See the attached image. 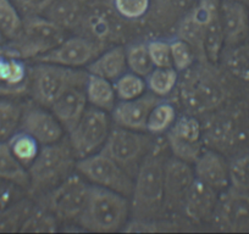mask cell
<instances>
[{
    "label": "cell",
    "instance_id": "cell-1",
    "mask_svg": "<svg viewBox=\"0 0 249 234\" xmlns=\"http://www.w3.org/2000/svg\"><path fill=\"white\" fill-rule=\"evenodd\" d=\"M178 84L182 105L193 116L220 109L229 97L224 76L210 61H199L184 71Z\"/></svg>",
    "mask_w": 249,
    "mask_h": 234
},
{
    "label": "cell",
    "instance_id": "cell-2",
    "mask_svg": "<svg viewBox=\"0 0 249 234\" xmlns=\"http://www.w3.org/2000/svg\"><path fill=\"white\" fill-rule=\"evenodd\" d=\"M165 160L160 148H153L135 174L132 210L136 218L153 219L164 211Z\"/></svg>",
    "mask_w": 249,
    "mask_h": 234
},
{
    "label": "cell",
    "instance_id": "cell-3",
    "mask_svg": "<svg viewBox=\"0 0 249 234\" xmlns=\"http://www.w3.org/2000/svg\"><path fill=\"white\" fill-rule=\"evenodd\" d=\"M77 156L69 139L42 145L39 154L28 167L31 194L43 195L65 181L76 169Z\"/></svg>",
    "mask_w": 249,
    "mask_h": 234
},
{
    "label": "cell",
    "instance_id": "cell-4",
    "mask_svg": "<svg viewBox=\"0 0 249 234\" xmlns=\"http://www.w3.org/2000/svg\"><path fill=\"white\" fill-rule=\"evenodd\" d=\"M205 144L224 154H238L249 139V112L239 106L209 112L202 123Z\"/></svg>",
    "mask_w": 249,
    "mask_h": 234
},
{
    "label": "cell",
    "instance_id": "cell-5",
    "mask_svg": "<svg viewBox=\"0 0 249 234\" xmlns=\"http://www.w3.org/2000/svg\"><path fill=\"white\" fill-rule=\"evenodd\" d=\"M131 206L127 198L92 184L87 202L77 218L80 226L92 232H116L126 224Z\"/></svg>",
    "mask_w": 249,
    "mask_h": 234
},
{
    "label": "cell",
    "instance_id": "cell-6",
    "mask_svg": "<svg viewBox=\"0 0 249 234\" xmlns=\"http://www.w3.org/2000/svg\"><path fill=\"white\" fill-rule=\"evenodd\" d=\"M88 72L49 63H39L30 68V88L38 105L50 107L62 94L75 87L85 88Z\"/></svg>",
    "mask_w": 249,
    "mask_h": 234
},
{
    "label": "cell",
    "instance_id": "cell-7",
    "mask_svg": "<svg viewBox=\"0 0 249 234\" xmlns=\"http://www.w3.org/2000/svg\"><path fill=\"white\" fill-rule=\"evenodd\" d=\"M65 39V28L48 17L28 15L23 18L22 31L9 48L21 59H38L55 49Z\"/></svg>",
    "mask_w": 249,
    "mask_h": 234
},
{
    "label": "cell",
    "instance_id": "cell-8",
    "mask_svg": "<svg viewBox=\"0 0 249 234\" xmlns=\"http://www.w3.org/2000/svg\"><path fill=\"white\" fill-rule=\"evenodd\" d=\"M153 148L154 140L150 135L117 126L110 131L100 151L114 160L133 177Z\"/></svg>",
    "mask_w": 249,
    "mask_h": 234
},
{
    "label": "cell",
    "instance_id": "cell-9",
    "mask_svg": "<svg viewBox=\"0 0 249 234\" xmlns=\"http://www.w3.org/2000/svg\"><path fill=\"white\" fill-rule=\"evenodd\" d=\"M90 185L81 174L72 173L65 181L44 193L39 205L61 221H77L87 202Z\"/></svg>",
    "mask_w": 249,
    "mask_h": 234
},
{
    "label": "cell",
    "instance_id": "cell-10",
    "mask_svg": "<svg viewBox=\"0 0 249 234\" xmlns=\"http://www.w3.org/2000/svg\"><path fill=\"white\" fill-rule=\"evenodd\" d=\"M76 169L92 184L107 188L126 198L132 195L135 184L133 177L104 152H94L78 159Z\"/></svg>",
    "mask_w": 249,
    "mask_h": 234
},
{
    "label": "cell",
    "instance_id": "cell-11",
    "mask_svg": "<svg viewBox=\"0 0 249 234\" xmlns=\"http://www.w3.org/2000/svg\"><path fill=\"white\" fill-rule=\"evenodd\" d=\"M110 131V120L107 111L97 107H87L81 120L71 132L69 142L78 159L102 150Z\"/></svg>",
    "mask_w": 249,
    "mask_h": 234
},
{
    "label": "cell",
    "instance_id": "cell-12",
    "mask_svg": "<svg viewBox=\"0 0 249 234\" xmlns=\"http://www.w3.org/2000/svg\"><path fill=\"white\" fill-rule=\"evenodd\" d=\"M219 17L220 0H198L177 22V38L193 48L199 61H208L204 54L205 34L210 25Z\"/></svg>",
    "mask_w": 249,
    "mask_h": 234
},
{
    "label": "cell",
    "instance_id": "cell-13",
    "mask_svg": "<svg viewBox=\"0 0 249 234\" xmlns=\"http://www.w3.org/2000/svg\"><path fill=\"white\" fill-rule=\"evenodd\" d=\"M167 144L175 157L195 164L204 145L202 122L193 115L178 117L167 131Z\"/></svg>",
    "mask_w": 249,
    "mask_h": 234
},
{
    "label": "cell",
    "instance_id": "cell-14",
    "mask_svg": "<svg viewBox=\"0 0 249 234\" xmlns=\"http://www.w3.org/2000/svg\"><path fill=\"white\" fill-rule=\"evenodd\" d=\"M105 45L88 37H73L64 39L61 44L47 54L39 56V63H49L66 67L78 68L88 66L95 57L102 54Z\"/></svg>",
    "mask_w": 249,
    "mask_h": 234
},
{
    "label": "cell",
    "instance_id": "cell-15",
    "mask_svg": "<svg viewBox=\"0 0 249 234\" xmlns=\"http://www.w3.org/2000/svg\"><path fill=\"white\" fill-rule=\"evenodd\" d=\"M214 217L222 231L249 232V193L230 185L219 198Z\"/></svg>",
    "mask_w": 249,
    "mask_h": 234
},
{
    "label": "cell",
    "instance_id": "cell-16",
    "mask_svg": "<svg viewBox=\"0 0 249 234\" xmlns=\"http://www.w3.org/2000/svg\"><path fill=\"white\" fill-rule=\"evenodd\" d=\"M196 180L195 168L177 157L165 162L164 167V211L182 209L187 193Z\"/></svg>",
    "mask_w": 249,
    "mask_h": 234
},
{
    "label": "cell",
    "instance_id": "cell-17",
    "mask_svg": "<svg viewBox=\"0 0 249 234\" xmlns=\"http://www.w3.org/2000/svg\"><path fill=\"white\" fill-rule=\"evenodd\" d=\"M20 130L32 135L40 145H48L62 139L64 127L52 111L40 105H27L22 109Z\"/></svg>",
    "mask_w": 249,
    "mask_h": 234
},
{
    "label": "cell",
    "instance_id": "cell-18",
    "mask_svg": "<svg viewBox=\"0 0 249 234\" xmlns=\"http://www.w3.org/2000/svg\"><path fill=\"white\" fill-rule=\"evenodd\" d=\"M28 88L30 68L6 44L0 51V98L18 97L27 92Z\"/></svg>",
    "mask_w": 249,
    "mask_h": 234
},
{
    "label": "cell",
    "instance_id": "cell-19",
    "mask_svg": "<svg viewBox=\"0 0 249 234\" xmlns=\"http://www.w3.org/2000/svg\"><path fill=\"white\" fill-rule=\"evenodd\" d=\"M159 101V97L148 94H143L136 99L124 100L112 109V120L119 127L144 132L147 131L150 111Z\"/></svg>",
    "mask_w": 249,
    "mask_h": 234
},
{
    "label": "cell",
    "instance_id": "cell-20",
    "mask_svg": "<svg viewBox=\"0 0 249 234\" xmlns=\"http://www.w3.org/2000/svg\"><path fill=\"white\" fill-rule=\"evenodd\" d=\"M220 16L225 45L246 42L249 37L248 6L234 0H222L220 1Z\"/></svg>",
    "mask_w": 249,
    "mask_h": 234
},
{
    "label": "cell",
    "instance_id": "cell-21",
    "mask_svg": "<svg viewBox=\"0 0 249 234\" xmlns=\"http://www.w3.org/2000/svg\"><path fill=\"white\" fill-rule=\"evenodd\" d=\"M219 198V192L216 189L196 177L181 210L192 221H207L214 217Z\"/></svg>",
    "mask_w": 249,
    "mask_h": 234
},
{
    "label": "cell",
    "instance_id": "cell-22",
    "mask_svg": "<svg viewBox=\"0 0 249 234\" xmlns=\"http://www.w3.org/2000/svg\"><path fill=\"white\" fill-rule=\"evenodd\" d=\"M195 173L198 180L217 192H224L230 187L229 162L216 150H203L195 162Z\"/></svg>",
    "mask_w": 249,
    "mask_h": 234
},
{
    "label": "cell",
    "instance_id": "cell-23",
    "mask_svg": "<svg viewBox=\"0 0 249 234\" xmlns=\"http://www.w3.org/2000/svg\"><path fill=\"white\" fill-rule=\"evenodd\" d=\"M87 101L85 88L75 87L62 94L50 106V110L61 123L64 130L69 133L75 128L87 110Z\"/></svg>",
    "mask_w": 249,
    "mask_h": 234
},
{
    "label": "cell",
    "instance_id": "cell-24",
    "mask_svg": "<svg viewBox=\"0 0 249 234\" xmlns=\"http://www.w3.org/2000/svg\"><path fill=\"white\" fill-rule=\"evenodd\" d=\"M87 68L88 73L115 82L128 68L126 49L122 47H115L103 51L87 66Z\"/></svg>",
    "mask_w": 249,
    "mask_h": 234
},
{
    "label": "cell",
    "instance_id": "cell-25",
    "mask_svg": "<svg viewBox=\"0 0 249 234\" xmlns=\"http://www.w3.org/2000/svg\"><path fill=\"white\" fill-rule=\"evenodd\" d=\"M86 97L92 106L103 111H112L116 105V93L111 81L88 73L85 84Z\"/></svg>",
    "mask_w": 249,
    "mask_h": 234
},
{
    "label": "cell",
    "instance_id": "cell-26",
    "mask_svg": "<svg viewBox=\"0 0 249 234\" xmlns=\"http://www.w3.org/2000/svg\"><path fill=\"white\" fill-rule=\"evenodd\" d=\"M82 1L83 0H55L45 13H48V18L65 30L66 27H78L87 15Z\"/></svg>",
    "mask_w": 249,
    "mask_h": 234
},
{
    "label": "cell",
    "instance_id": "cell-27",
    "mask_svg": "<svg viewBox=\"0 0 249 234\" xmlns=\"http://www.w3.org/2000/svg\"><path fill=\"white\" fill-rule=\"evenodd\" d=\"M0 178L18 188H30L28 169L14 156L6 142L0 143Z\"/></svg>",
    "mask_w": 249,
    "mask_h": 234
},
{
    "label": "cell",
    "instance_id": "cell-28",
    "mask_svg": "<svg viewBox=\"0 0 249 234\" xmlns=\"http://www.w3.org/2000/svg\"><path fill=\"white\" fill-rule=\"evenodd\" d=\"M220 59L232 76L249 83V43L226 45Z\"/></svg>",
    "mask_w": 249,
    "mask_h": 234
},
{
    "label": "cell",
    "instance_id": "cell-29",
    "mask_svg": "<svg viewBox=\"0 0 249 234\" xmlns=\"http://www.w3.org/2000/svg\"><path fill=\"white\" fill-rule=\"evenodd\" d=\"M197 1L198 0H152L150 10L158 23L169 26L178 22Z\"/></svg>",
    "mask_w": 249,
    "mask_h": 234
},
{
    "label": "cell",
    "instance_id": "cell-30",
    "mask_svg": "<svg viewBox=\"0 0 249 234\" xmlns=\"http://www.w3.org/2000/svg\"><path fill=\"white\" fill-rule=\"evenodd\" d=\"M8 147L14 154V156L28 169V167L32 165L37 155L39 154V150L42 145L25 131L18 130L13 137L8 140Z\"/></svg>",
    "mask_w": 249,
    "mask_h": 234
},
{
    "label": "cell",
    "instance_id": "cell-31",
    "mask_svg": "<svg viewBox=\"0 0 249 234\" xmlns=\"http://www.w3.org/2000/svg\"><path fill=\"white\" fill-rule=\"evenodd\" d=\"M22 106L11 100H0V143H5L20 130Z\"/></svg>",
    "mask_w": 249,
    "mask_h": 234
},
{
    "label": "cell",
    "instance_id": "cell-32",
    "mask_svg": "<svg viewBox=\"0 0 249 234\" xmlns=\"http://www.w3.org/2000/svg\"><path fill=\"white\" fill-rule=\"evenodd\" d=\"M176 120L177 112L174 105L160 100L150 111L147 121V131L152 134H162L172 127Z\"/></svg>",
    "mask_w": 249,
    "mask_h": 234
},
{
    "label": "cell",
    "instance_id": "cell-33",
    "mask_svg": "<svg viewBox=\"0 0 249 234\" xmlns=\"http://www.w3.org/2000/svg\"><path fill=\"white\" fill-rule=\"evenodd\" d=\"M145 82L153 94L166 97L178 83V72L174 67H154L145 77Z\"/></svg>",
    "mask_w": 249,
    "mask_h": 234
},
{
    "label": "cell",
    "instance_id": "cell-34",
    "mask_svg": "<svg viewBox=\"0 0 249 234\" xmlns=\"http://www.w3.org/2000/svg\"><path fill=\"white\" fill-rule=\"evenodd\" d=\"M22 26L23 18L13 0H0V32L9 42L18 37Z\"/></svg>",
    "mask_w": 249,
    "mask_h": 234
},
{
    "label": "cell",
    "instance_id": "cell-35",
    "mask_svg": "<svg viewBox=\"0 0 249 234\" xmlns=\"http://www.w3.org/2000/svg\"><path fill=\"white\" fill-rule=\"evenodd\" d=\"M32 204L27 200L13 202L9 206L0 209V233H11V232H20L22 222L30 212Z\"/></svg>",
    "mask_w": 249,
    "mask_h": 234
},
{
    "label": "cell",
    "instance_id": "cell-36",
    "mask_svg": "<svg viewBox=\"0 0 249 234\" xmlns=\"http://www.w3.org/2000/svg\"><path fill=\"white\" fill-rule=\"evenodd\" d=\"M127 67L131 72L142 77H147L155 67L150 59L147 43H136L126 49Z\"/></svg>",
    "mask_w": 249,
    "mask_h": 234
},
{
    "label": "cell",
    "instance_id": "cell-37",
    "mask_svg": "<svg viewBox=\"0 0 249 234\" xmlns=\"http://www.w3.org/2000/svg\"><path fill=\"white\" fill-rule=\"evenodd\" d=\"M114 88L117 99L124 101V100L136 99L145 94L147 82L142 76H138L133 72H124L121 77L115 81Z\"/></svg>",
    "mask_w": 249,
    "mask_h": 234
},
{
    "label": "cell",
    "instance_id": "cell-38",
    "mask_svg": "<svg viewBox=\"0 0 249 234\" xmlns=\"http://www.w3.org/2000/svg\"><path fill=\"white\" fill-rule=\"evenodd\" d=\"M57 218L40 205L31 207L30 212L22 222L20 232H55Z\"/></svg>",
    "mask_w": 249,
    "mask_h": 234
},
{
    "label": "cell",
    "instance_id": "cell-39",
    "mask_svg": "<svg viewBox=\"0 0 249 234\" xmlns=\"http://www.w3.org/2000/svg\"><path fill=\"white\" fill-rule=\"evenodd\" d=\"M230 166V185L249 193V150L233 156Z\"/></svg>",
    "mask_w": 249,
    "mask_h": 234
},
{
    "label": "cell",
    "instance_id": "cell-40",
    "mask_svg": "<svg viewBox=\"0 0 249 234\" xmlns=\"http://www.w3.org/2000/svg\"><path fill=\"white\" fill-rule=\"evenodd\" d=\"M170 45H171L172 67L177 72H184L195 65L197 54L188 43L176 38L170 42Z\"/></svg>",
    "mask_w": 249,
    "mask_h": 234
},
{
    "label": "cell",
    "instance_id": "cell-41",
    "mask_svg": "<svg viewBox=\"0 0 249 234\" xmlns=\"http://www.w3.org/2000/svg\"><path fill=\"white\" fill-rule=\"evenodd\" d=\"M115 11L126 20H141L150 11L152 0H112Z\"/></svg>",
    "mask_w": 249,
    "mask_h": 234
},
{
    "label": "cell",
    "instance_id": "cell-42",
    "mask_svg": "<svg viewBox=\"0 0 249 234\" xmlns=\"http://www.w3.org/2000/svg\"><path fill=\"white\" fill-rule=\"evenodd\" d=\"M150 59L155 67H172L171 45L170 42L154 39L147 43Z\"/></svg>",
    "mask_w": 249,
    "mask_h": 234
},
{
    "label": "cell",
    "instance_id": "cell-43",
    "mask_svg": "<svg viewBox=\"0 0 249 234\" xmlns=\"http://www.w3.org/2000/svg\"><path fill=\"white\" fill-rule=\"evenodd\" d=\"M13 1L18 10L28 16L40 15L42 13H45L55 0H13Z\"/></svg>",
    "mask_w": 249,
    "mask_h": 234
},
{
    "label": "cell",
    "instance_id": "cell-44",
    "mask_svg": "<svg viewBox=\"0 0 249 234\" xmlns=\"http://www.w3.org/2000/svg\"><path fill=\"white\" fill-rule=\"evenodd\" d=\"M16 185L0 178V209L9 206L15 202Z\"/></svg>",
    "mask_w": 249,
    "mask_h": 234
},
{
    "label": "cell",
    "instance_id": "cell-45",
    "mask_svg": "<svg viewBox=\"0 0 249 234\" xmlns=\"http://www.w3.org/2000/svg\"><path fill=\"white\" fill-rule=\"evenodd\" d=\"M8 42H9V40L6 39L5 35H4L3 33L0 32V51H3L4 48H5V45L8 44Z\"/></svg>",
    "mask_w": 249,
    "mask_h": 234
},
{
    "label": "cell",
    "instance_id": "cell-46",
    "mask_svg": "<svg viewBox=\"0 0 249 234\" xmlns=\"http://www.w3.org/2000/svg\"><path fill=\"white\" fill-rule=\"evenodd\" d=\"M234 1H239V3H243V4H246L247 6L249 5V0H234Z\"/></svg>",
    "mask_w": 249,
    "mask_h": 234
},
{
    "label": "cell",
    "instance_id": "cell-47",
    "mask_svg": "<svg viewBox=\"0 0 249 234\" xmlns=\"http://www.w3.org/2000/svg\"><path fill=\"white\" fill-rule=\"evenodd\" d=\"M248 111H249V97H248Z\"/></svg>",
    "mask_w": 249,
    "mask_h": 234
}]
</instances>
